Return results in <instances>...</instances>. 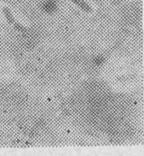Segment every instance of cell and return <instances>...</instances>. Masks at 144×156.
<instances>
[{"mask_svg": "<svg viewBox=\"0 0 144 156\" xmlns=\"http://www.w3.org/2000/svg\"><path fill=\"white\" fill-rule=\"evenodd\" d=\"M3 13L9 23H10V24H14L15 23V19H14L13 14L11 12L10 9L7 8V7H4Z\"/></svg>", "mask_w": 144, "mask_h": 156, "instance_id": "7a4b0ae2", "label": "cell"}, {"mask_svg": "<svg viewBox=\"0 0 144 156\" xmlns=\"http://www.w3.org/2000/svg\"><path fill=\"white\" fill-rule=\"evenodd\" d=\"M13 25L16 27V29H18V30H20V31H25V28L23 27V25H21L20 23L15 22V23H14Z\"/></svg>", "mask_w": 144, "mask_h": 156, "instance_id": "3957f363", "label": "cell"}, {"mask_svg": "<svg viewBox=\"0 0 144 156\" xmlns=\"http://www.w3.org/2000/svg\"><path fill=\"white\" fill-rule=\"evenodd\" d=\"M70 1L75 4H76L77 6H78L80 9H82L87 13H91L93 11L90 5L87 4L84 0H70Z\"/></svg>", "mask_w": 144, "mask_h": 156, "instance_id": "6da1fadb", "label": "cell"}]
</instances>
